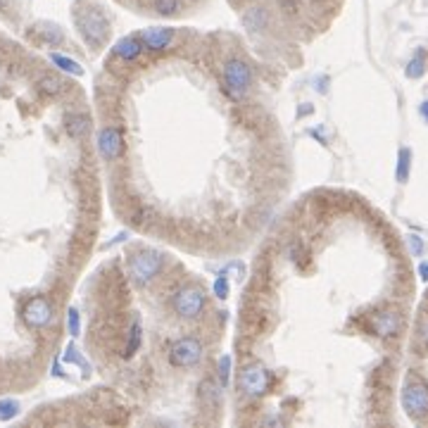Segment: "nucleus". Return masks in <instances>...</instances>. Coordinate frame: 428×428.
Returning a JSON list of instances; mask_svg holds the SVG:
<instances>
[{
	"label": "nucleus",
	"mask_w": 428,
	"mask_h": 428,
	"mask_svg": "<svg viewBox=\"0 0 428 428\" xmlns=\"http://www.w3.org/2000/svg\"><path fill=\"white\" fill-rule=\"evenodd\" d=\"M228 371H231V357L224 355L219 360V381H222V386H228Z\"/></svg>",
	"instance_id": "b1692460"
},
{
	"label": "nucleus",
	"mask_w": 428,
	"mask_h": 428,
	"mask_svg": "<svg viewBox=\"0 0 428 428\" xmlns=\"http://www.w3.org/2000/svg\"><path fill=\"white\" fill-rule=\"evenodd\" d=\"M410 245H412V252H414V255H421V252H424V243H421L419 236H410Z\"/></svg>",
	"instance_id": "bb28decb"
},
{
	"label": "nucleus",
	"mask_w": 428,
	"mask_h": 428,
	"mask_svg": "<svg viewBox=\"0 0 428 428\" xmlns=\"http://www.w3.org/2000/svg\"><path fill=\"white\" fill-rule=\"evenodd\" d=\"M202 360V343L198 338H181L169 347V364L176 369H191Z\"/></svg>",
	"instance_id": "423d86ee"
},
{
	"label": "nucleus",
	"mask_w": 428,
	"mask_h": 428,
	"mask_svg": "<svg viewBox=\"0 0 428 428\" xmlns=\"http://www.w3.org/2000/svg\"><path fill=\"white\" fill-rule=\"evenodd\" d=\"M205 293L200 286H183L181 291L174 295V312H176L181 319H196L205 310Z\"/></svg>",
	"instance_id": "20e7f679"
},
{
	"label": "nucleus",
	"mask_w": 428,
	"mask_h": 428,
	"mask_svg": "<svg viewBox=\"0 0 428 428\" xmlns=\"http://www.w3.org/2000/svg\"><path fill=\"white\" fill-rule=\"evenodd\" d=\"M224 88H226V93L231 98H243L248 93V88H250V81H252V69L248 62H243V59H228L226 64H224Z\"/></svg>",
	"instance_id": "f03ea898"
},
{
	"label": "nucleus",
	"mask_w": 428,
	"mask_h": 428,
	"mask_svg": "<svg viewBox=\"0 0 428 428\" xmlns=\"http://www.w3.org/2000/svg\"><path fill=\"white\" fill-rule=\"evenodd\" d=\"M419 276L424 278V281H428V262H421L419 265Z\"/></svg>",
	"instance_id": "cd10ccee"
},
{
	"label": "nucleus",
	"mask_w": 428,
	"mask_h": 428,
	"mask_svg": "<svg viewBox=\"0 0 428 428\" xmlns=\"http://www.w3.org/2000/svg\"><path fill=\"white\" fill-rule=\"evenodd\" d=\"M243 22H245L248 29H262L267 24V12L262 8H252L250 12L243 17Z\"/></svg>",
	"instance_id": "aec40b11"
},
{
	"label": "nucleus",
	"mask_w": 428,
	"mask_h": 428,
	"mask_svg": "<svg viewBox=\"0 0 428 428\" xmlns=\"http://www.w3.org/2000/svg\"><path fill=\"white\" fill-rule=\"evenodd\" d=\"M67 323H69V333H72V336H79V312L74 310V307L67 315Z\"/></svg>",
	"instance_id": "393cba45"
},
{
	"label": "nucleus",
	"mask_w": 428,
	"mask_h": 428,
	"mask_svg": "<svg viewBox=\"0 0 428 428\" xmlns=\"http://www.w3.org/2000/svg\"><path fill=\"white\" fill-rule=\"evenodd\" d=\"M238 386L248 397H265L271 390V374L262 364H248L238 376Z\"/></svg>",
	"instance_id": "39448f33"
},
{
	"label": "nucleus",
	"mask_w": 428,
	"mask_h": 428,
	"mask_svg": "<svg viewBox=\"0 0 428 428\" xmlns=\"http://www.w3.org/2000/svg\"><path fill=\"white\" fill-rule=\"evenodd\" d=\"M214 295H217L219 300H226L228 297V278L224 276V273H219L217 281H214Z\"/></svg>",
	"instance_id": "5701e85b"
},
{
	"label": "nucleus",
	"mask_w": 428,
	"mask_h": 428,
	"mask_svg": "<svg viewBox=\"0 0 428 428\" xmlns=\"http://www.w3.org/2000/svg\"><path fill=\"white\" fill-rule=\"evenodd\" d=\"M98 152H101V155L105 157L107 162L117 160V157L124 152V136H122V131H119V129H114V126L101 129V133H98Z\"/></svg>",
	"instance_id": "1a4fd4ad"
},
{
	"label": "nucleus",
	"mask_w": 428,
	"mask_h": 428,
	"mask_svg": "<svg viewBox=\"0 0 428 428\" xmlns=\"http://www.w3.org/2000/svg\"><path fill=\"white\" fill-rule=\"evenodd\" d=\"M400 326H402V319H400V315H395V312H378V315H374L369 319V328L381 338L397 336Z\"/></svg>",
	"instance_id": "9d476101"
},
{
	"label": "nucleus",
	"mask_w": 428,
	"mask_h": 428,
	"mask_svg": "<svg viewBox=\"0 0 428 428\" xmlns=\"http://www.w3.org/2000/svg\"><path fill=\"white\" fill-rule=\"evenodd\" d=\"M22 319H24L27 326H31V328L48 326V323L53 321V305H51V300H48V297H43V295L31 297V300L24 305Z\"/></svg>",
	"instance_id": "6e6552de"
},
{
	"label": "nucleus",
	"mask_w": 428,
	"mask_h": 428,
	"mask_svg": "<svg viewBox=\"0 0 428 428\" xmlns=\"http://www.w3.org/2000/svg\"><path fill=\"white\" fill-rule=\"evenodd\" d=\"M424 338H426V340H428V326L424 328Z\"/></svg>",
	"instance_id": "c756f323"
},
{
	"label": "nucleus",
	"mask_w": 428,
	"mask_h": 428,
	"mask_svg": "<svg viewBox=\"0 0 428 428\" xmlns=\"http://www.w3.org/2000/svg\"><path fill=\"white\" fill-rule=\"evenodd\" d=\"M88 126H91V119L83 117V114H74V117L67 119V133L72 138H81L88 133Z\"/></svg>",
	"instance_id": "4468645a"
},
{
	"label": "nucleus",
	"mask_w": 428,
	"mask_h": 428,
	"mask_svg": "<svg viewBox=\"0 0 428 428\" xmlns=\"http://www.w3.org/2000/svg\"><path fill=\"white\" fill-rule=\"evenodd\" d=\"M143 48L146 46H143L141 36H126V38H122L117 46H114V55L122 57V59H126V62H133V59L141 57Z\"/></svg>",
	"instance_id": "f8f14e48"
},
{
	"label": "nucleus",
	"mask_w": 428,
	"mask_h": 428,
	"mask_svg": "<svg viewBox=\"0 0 428 428\" xmlns=\"http://www.w3.org/2000/svg\"><path fill=\"white\" fill-rule=\"evenodd\" d=\"M402 407L412 419H424L428 416V386L421 381L407 383L402 390Z\"/></svg>",
	"instance_id": "0eeeda50"
},
{
	"label": "nucleus",
	"mask_w": 428,
	"mask_h": 428,
	"mask_svg": "<svg viewBox=\"0 0 428 428\" xmlns=\"http://www.w3.org/2000/svg\"><path fill=\"white\" fill-rule=\"evenodd\" d=\"M51 59L55 64H57L59 69H62V72L74 74V77H81V74H83V67L79 62H74L72 57H64V55H59V53H53Z\"/></svg>",
	"instance_id": "6ab92c4d"
},
{
	"label": "nucleus",
	"mask_w": 428,
	"mask_h": 428,
	"mask_svg": "<svg viewBox=\"0 0 428 428\" xmlns=\"http://www.w3.org/2000/svg\"><path fill=\"white\" fill-rule=\"evenodd\" d=\"M19 414V402L17 400H0V421H10Z\"/></svg>",
	"instance_id": "412c9836"
},
{
	"label": "nucleus",
	"mask_w": 428,
	"mask_h": 428,
	"mask_svg": "<svg viewBox=\"0 0 428 428\" xmlns=\"http://www.w3.org/2000/svg\"><path fill=\"white\" fill-rule=\"evenodd\" d=\"M64 86H67V83L59 77H53V74H46V77L38 81V88H41L46 96H59V93L64 91Z\"/></svg>",
	"instance_id": "a211bd4d"
},
{
	"label": "nucleus",
	"mask_w": 428,
	"mask_h": 428,
	"mask_svg": "<svg viewBox=\"0 0 428 428\" xmlns=\"http://www.w3.org/2000/svg\"><path fill=\"white\" fill-rule=\"evenodd\" d=\"M141 340H143V328H141V321L133 319L131 328H129V343H126V352H124V357H133L138 352V347H141Z\"/></svg>",
	"instance_id": "dca6fc26"
},
{
	"label": "nucleus",
	"mask_w": 428,
	"mask_h": 428,
	"mask_svg": "<svg viewBox=\"0 0 428 428\" xmlns=\"http://www.w3.org/2000/svg\"><path fill=\"white\" fill-rule=\"evenodd\" d=\"M34 34H36V36L41 38V41L46 43V46H59V43L64 41L62 29H59V27H55V24H51V22L38 24V27L34 29Z\"/></svg>",
	"instance_id": "ddd939ff"
},
{
	"label": "nucleus",
	"mask_w": 428,
	"mask_h": 428,
	"mask_svg": "<svg viewBox=\"0 0 428 428\" xmlns=\"http://www.w3.org/2000/svg\"><path fill=\"white\" fill-rule=\"evenodd\" d=\"M74 22H77L81 36L86 38V43H91L93 48H101L107 41L109 22L98 8H79L74 14Z\"/></svg>",
	"instance_id": "f257e3e1"
},
{
	"label": "nucleus",
	"mask_w": 428,
	"mask_h": 428,
	"mask_svg": "<svg viewBox=\"0 0 428 428\" xmlns=\"http://www.w3.org/2000/svg\"><path fill=\"white\" fill-rule=\"evenodd\" d=\"M410 167H412V150L410 148H400V152H397V169H395V178L400 183H405L410 178Z\"/></svg>",
	"instance_id": "2eb2a0df"
},
{
	"label": "nucleus",
	"mask_w": 428,
	"mask_h": 428,
	"mask_svg": "<svg viewBox=\"0 0 428 428\" xmlns=\"http://www.w3.org/2000/svg\"><path fill=\"white\" fill-rule=\"evenodd\" d=\"M421 114H424V117H426V122H428V101L421 103Z\"/></svg>",
	"instance_id": "c85d7f7f"
},
{
	"label": "nucleus",
	"mask_w": 428,
	"mask_h": 428,
	"mask_svg": "<svg viewBox=\"0 0 428 428\" xmlns=\"http://www.w3.org/2000/svg\"><path fill=\"white\" fill-rule=\"evenodd\" d=\"M155 10L162 14V17H172V14L178 12V8H181V3L178 0H155Z\"/></svg>",
	"instance_id": "4be33fe9"
},
{
	"label": "nucleus",
	"mask_w": 428,
	"mask_h": 428,
	"mask_svg": "<svg viewBox=\"0 0 428 428\" xmlns=\"http://www.w3.org/2000/svg\"><path fill=\"white\" fill-rule=\"evenodd\" d=\"M278 5H281L283 12H295L297 5H300V0H276Z\"/></svg>",
	"instance_id": "a878e982"
},
{
	"label": "nucleus",
	"mask_w": 428,
	"mask_h": 428,
	"mask_svg": "<svg viewBox=\"0 0 428 428\" xmlns=\"http://www.w3.org/2000/svg\"><path fill=\"white\" fill-rule=\"evenodd\" d=\"M160 269H162V257L152 250H141L136 255H131V260H129V276L138 286H148L160 273Z\"/></svg>",
	"instance_id": "7ed1b4c3"
},
{
	"label": "nucleus",
	"mask_w": 428,
	"mask_h": 428,
	"mask_svg": "<svg viewBox=\"0 0 428 428\" xmlns=\"http://www.w3.org/2000/svg\"><path fill=\"white\" fill-rule=\"evenodd\" d=\"M141 41L148 51H164L169 43L174 41V29L172 27H152L141 34Z\"/></svg>",
	"instance_id": "9b49d317"
},
{
	"label": "nucleus",
	"mask_w": 428,
	"mask_h": 428,
	"mask_svg": "<svg viewBox=\"0 0 428 428\" xmlns=\"http://www.w3.org/2000/svg\"><path fill=\"white\" fill-rule=\"evenodd\" d=\"M424 72H426V53L424 51H416L414 57L407 62L405 74L410 79H419V77H424Z\"/></svg>",
	"instance_id": "f3484780"
}]
</instances>
